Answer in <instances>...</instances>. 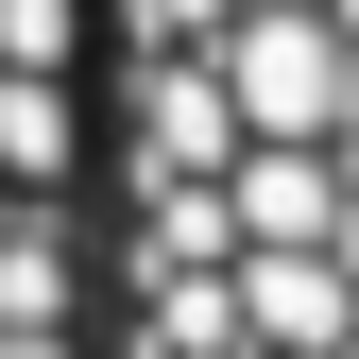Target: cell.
Masks as SVG:
<instances>
[{"label":"cell","instance_id":"2","mask_svg":"<svg viewBox=\"0 0 359 359\" xmlns=\"http://www.w3.org/2000/svg\"><path fill=\"white\" fill-rule=\"evenodd\" d=\"M0 359H86V0H0Z\"/></svg>","mask_w":359,"mask_h":359},{"label":"cell","instance_id":"1","mask_svg":"<svg viewBox=\"0 0 359 359\" xmlns=\"http://www.w3.org/2000/svg\"><path fill=\"white\" fill-rule=\"evenodd\" d=\"M342 0H86V359H342Z\"/></svg>","mask_w":359,"mask_h":359}]
</instances>
